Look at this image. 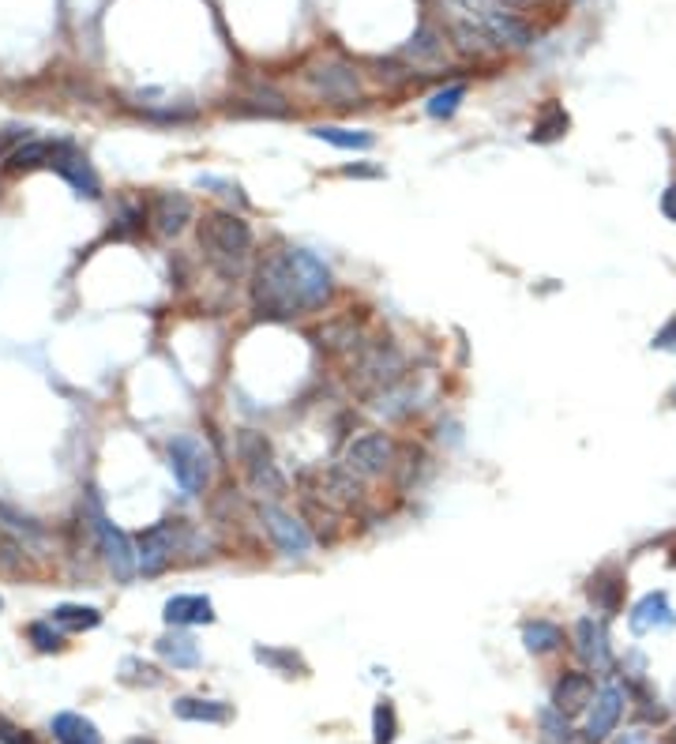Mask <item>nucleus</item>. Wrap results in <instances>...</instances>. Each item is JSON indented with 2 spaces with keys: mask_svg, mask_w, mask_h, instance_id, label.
Masks as SVG:
<instances>
[{
  "mask_svg": "<svg viewBox=\"0 0 676 744\" xmlns=\"http://www.w3.org/2000/svg\"><path fill=\"white\" fill-rule=\"evenodd\" d=\"M335 297V275L316 252L275 245L252 275V309L263 320H297L320 312Z\"/></svg>",
  "mask_w": 676,
  "mask_h": 744,
  "instance_id": "1",
  "label": "nucleus"
},
{
  "mask_svg": "<svg viewBox=\"0 0 676 744\" xmlns=\"http://www.w3.org/2000/svg\"><path fill=\"white\" fill-rule=\"evenodd\" d=\"M203 260L215 267L222 279H241L252 260V226L233 211H207L200 218Z\"/></svg>",
  "mask_w": 676,
  "mask_h": 744,
  "instance_id": "2",
  "label": "nucleus"
},
{
  "mask_svg": "<svg viewBox=\"0 0 676 744\" xmlns=\"http://www.w3.org/2000/svg\"><path fill=\"white\" fill-rule=\"evenodd\" d=\"M406 376V357L391 339H376L369 346H357V357L350 365V380L361 395H384V391L399 388Z\"/></svg>",
  "mask_w": 676,
  "mask_h": 744,
  "instance_id": "3",
  "label": "nucleus"
},
{
  "mask_svg": "<svg viewBox=\"0 0 676 744\" xmlns=\"http://www.w3.org/2000/svg\"><path fill=\"white\" fill-rule=\"evenodd\" d=\"M237 459H241V470H245L248 489L263 500H282L286 496V478L275 466V451L267 444V436L256 433V429H241L237 433Z\"/></svg>",
  "mask_w": 676,
  "mask_h": 744,
  "instance_id": "4",
  "label": "nucleus"
},
{
  "mask_svg": "<svg viewBox=\"0 0 676 744\" xmlns=\"http://www.w3.org/2000/svg\"><path fill=\"white\" fill-rule=\"evenodd\" d=\"M166 459H169V474H173V481H177L188 496H200L203 489L211 485L215 455H211V448L203 444L200 436H192V433L169 436Z\"/></svg>",
  "mask_w": 676,
  "mask_h": 744,
  "instance_id": "5",
  "label": "nucleus"
},
{
  "mask_svg": "<svg viewBox=\"0 0 676 744\" xmlns=\"http://www.w3.org/2000/svg\"><path fill=\"white\" fill-rule=\"evenodd\" d=\"M301 79H305V87L316 98H323V102H331V106H361V98H365V91H361V76H357L354 64L338 61V57H323V61L308 64L305 72H301Z\"/></svg>",
  "mask_w": 676,
  "mask_h": 744,
  "instance_id": "6",
  "label": "nucleus"
},
{
  "mask_svg": "<svg viewBox=\"0 0 676 744\" xmlns=\"http://www.w3.org/2000/svg\"><path fill=\"white\" fill-rule=\"evenodd\" d=\"M87 519H91V530H94V538H98V549H102V557H106L109 572L117 575V579H132V575L139 572L136 545L128 542L121 530L109 523L94 500H87Z\"/></svg>",
  "mask_w": 676,
  "mask_h": 744,
  "instance_id": "7",
  "label": "nucleus"
},
{
  "mask_svg": "<svg viewBox=\"0 0 676 744\" xmlns=\"http://www.w3.org/2000/svg\"><path fill=\"white\" fill-rule=\"evenodd\" d=\"M342 466L357 478H384L395 466V440L387 433H361L342 451Z\"/></svg>",
  "mask_w": 676,
  "mask_h": 744,
  "instance_id": "8",
  "label": "nucleus"
},
{
  "mask_svg": "<svg viewBox=\"0 0 676 744\" xmlns=\"http://www.w3.org/2000/svg\"><path fill=\"white\" fill-rule=\"evenodd\" d=\"M260 523H263V530L271 534V542H275V549L282 553V557H308V549H312V534H308L305 523H301L297 515L282 512L275 500H263Z\"/></svg>",
  "mask_w": 676,
  "mask_h": 744,
  "instance_id": "9",
  "label": "nucleus"
},
{
  "mask_svg": "<svg viewBox=\"0 0 676 744\" xmlns=\"http://www.w3.org/2000/svg\"><path fill=\"white\" fill-rule=\"evenodd\" d=\"M46 170H57L68 181V185L76 188L79 196H98V177H94L91 162H87V155L79 151L76 143L68 140H49L46 143Z\"/></svg>",
  "mask_w": 676,
  "mask_h": 744,
  "instance_id": "10",
  "label": "nucleus"
},
{
  "mask_svg": "<svg viewBox=\"0 0 676 744\" xmlns=\"http://www.w3.org/2000/svg\"><path fill=\"white\" fill-rule=\"evenodd\" d=\"M571 651L579 654L590 673H609L613 669V651H609V632L594 617H579L571 628Z\"/></svg>",
  "mask_w": 676,
  "mask_h": 744,
  "instance_id": "11",
  "label": "nucleus"
},
{
  "mask_svg": "<svg viewBox=\"0 0 676 744\" xmlns=\"http://www.w3.org/2000/svg\"><path fill=\"white\" fill-rule=\"evenodd\" d=\"M624 707H628V688H620L616 681L601 684L598 692H594L590 711H586V741H605L620 726Z\"/></svg>",
  "mask_w": 676,
  "mask_h": 744,
  "instance_id": "12",
  "label": "nucleus"
},
{
  "mask_svg": "<svg viewBox=\"0 0 676 744\" xmlns=\"http://www.w3.org/2000/svg\"><path fill=\"white\" fill-rule=\"evenodd\" d=\"M136 553H139V572L158 575L173 560V553H177V523L162 519L151 530H143L136 542Z\"/></svg>",
  "mask_w": 676,
  "mask_h": 744,
  "instance_id": "13",
  "label": "nucleus"
},
{
  "mask_svg": "<svg viewBox=\"0 0 676 744\" xmlns=\"http://www.w3.org/2000/svg\"><path fill=\"white\" fill-rule=\"evenodd\" d=\"M477 23H481V31L492 38V46L496 49H530L534 46V27H530L519 12L496 8V12L477 19Z\"/></svg>",
  "mask_w": 676,
  "mask_h": 744,
  "instance_id": "14",
  "label": "nucleus"
},
{
  "mask_svg": "<svg viewBox=\"0 0 676 744\" xmlns=\"http://www.w3.org/2000/svg\"><path fill=\"white\" fill-rule=\"evenodd\" d=\"M594 692H598V688H594V677H590V673H583V669H568L553 688V707L564 714V718H575V714L590 711Z\"/></svg>",
  "mask_w": 676,
  "mask_h": 744,
  "instance_id": "15",
  "label": "nucleus"
},
{
  "mask_svg": "<svg viewBox=\"0 0 676 744\" xmlns=\"http://www.w3.org/2000/svg\"><path fill=\"white\" fill-rule=\"evenodd\" d=\"M628 624H631L635 636L658 632V628H673L676 613H673V605H669V594H665V590H650V594H643L639 602L631 605Z\"/></svg>",
  "mask_w": 676,
  "mask_h": 744,
  "instance_id": "16",
  "label": "nucleus"
},
{
  "mask_svg": "<svg viewBox=\"0 0 676 744\" xmlns=\"http://www.w3.org/2000/svg\"><path fill=\"white\" fill-rule=\"evenodd\" d=\"M151 222L162 237H177L192 222V200H188L185 192H154Z\"/></svg>",
  "mask_w": 676,
  "mask_h": 744,
  "instance_id": "17",
  "label": "nucleus"
},
{
  "mask_svg": "<svg viewBox=\"0 0 676 744\" xmlns=\"http://www.w3.org/2000/svg\"><path fill=\"white\" fill-rule=\"evenodd\" d=\"M162 617L173 628H192V624H211L215 620V605L203 594H173L166 605H162Z\"/></svg>",
  "mask_w": 676,
  "mask_h": 744,
  "instance_id": "18",
  "label": "nucleus"
},
{
  "mask_svg": "<svg viewBox=\"0 0 676 744\" xmlns=\"http://www.w3.org/2000/svg\"><path fill=\"white\" fill-rule=\"evenodd\" d=\"M49 729H53V741L57 744H102L98 726L76 711H61L49 722Z\"/></svg>",
  "mask_w": 676,
  "mask_h": 744,
  "instance_id": "19",
  "label": "nucleus"
},
{
  "mask_svg": "<svg viewBox=\"0 0 676 744\" xmlns=\"http://www.w3.org/2000/svg\"><path fill=\"white\" fill-rule=\"evenodd\" d=\"M173 714L185 718V722H207V726H222L230 722V703L222 699H200V696H181L173 703Z\"/></svg>",
  "mask_w": 676,
  "mask_h": 744,
  "instance_id": "20",
  "label": "nucleus"
},
{
  "mask_svg": "<svg viewBox=\"0 0 676 744\" xmlns=\"http://www.w3.org/2000/svg\"><path fill=\"white\" fill-rule=\"evenodd\" d=\"M590 602H594V609H598L601 617L620 613V605H624V575L609 572V568L594 575L590 579Z\"/></svg>",
  "mask_w": 676,
  "mask_h": 744,
  "instance_id": "21",
  "label": "nucleus"
},
{
  "mask_svg": "<svg viewBox=\"0 0 676 744\" xmlns=\"http://www.w3.org/2000/svg\"><path fill=\"white\" fill-rule=\"evenodd\" d=\"M154 651H158V658H162V662H169L173 669H196V666H200V647H196V639L181 636V632L162 636L158 643H154Z\"/></svg>",
  "mask_w": 676,
  "mask_h": 744,
  "instance_id": "22",
  "label": "nucleus"
},
{
  "mask_svg": "<svg viewBox=\"0 0 676 744\" xmlns=\"http://www.w3.org/2000/svg\"><path fill=\"white\" fill-rule=\"evenodd\" d=\"M308 132H312V140L331 143V147H338V151H369L372 143H376V136H372V132H365V128H338V124H316V128H308Z\"/></svg>",
  "mask_w": 676,
  "mask_h": 744,
  "instance_id": "23",
  "label": "nucleus"
},
{
  "mask_svg": "<svg viewBox=\"0 0 676 744\" xmlns=\"http://www.w3.org/2000/svg\"><path fill=\"white\" fill-rule=\"evenodd\" d=\"M568 128L571 117L564 113V106L560 102H545L534 128H530V143H556L560 136H568Z\"/></svg>",
  "mask_w": 676,
  "mask_h": 744,
  "instance_id": "24",
  "label": "nucleus"
},
{
  "mask_svg": "<svg viewBox=\"0 0 676 744\" xmlns=\"http://www.w3.org/2000/svg\"><path fill=\"white\" fill-rule=\"evenodd\" d=\"M523 643L530 654H553L564 647V628L553 620H530L523 628Z\"/></svg>",
  "mask_w": 676,
  "mask_h": 744,
  "instance_id": "25",
  "label": "nucleus"
},
{
  "mask_svg": "<svg viewBox=\"0 0 676 744\" xmlns=\"http://www.w3.org/2000/svg\"><path fill=\"white\" fill-rule=\"evenodd\" d=\"M49 620H53L57 628H64V632H87V628H98L102 613L91 609V605H57V609L49 613Z\"/></svg>",
  "mask_w": 676,
  "mask_h": 744,
  "instance_id": "26",
  "label": "nucleus"
},
{
  "mask_svg": "<svg viewBox=\"0 0 676 744\" xmlns=\"http://www.w3.org/2000/svg\"><path fill=\"white\" fill-rule=\"evenodd\" d=\"M462 98H466V83H447L444 91H436L429 102H425V113H429L432 121H447V117L459 113Z\"/></svg>",
  "mask_w": 676,
  "mask_h": 744,
  "instance_id": "27",
  "label": "nucleus"
},
{
  "mask_svg": "<svg viewBox=\"0 0 676 744\" xmlns=\"http://www.w3.org/2000/svg\"><path fill=\"white\" fill-rule=\"evenodd\" d=\"M399 733V718H395V707L391 699H380L376 711H372V744H391Z\"/></svg>",
  "mask_w": 676,
  "mask_h": 744,
  "instance_id": "28",
  "label": "nucleus"
},
{
  "mask_svg": "<svg viewBox=\"0 0 676 744\" xmlns=\"http://www.w3.org/2000/svg\"><path fill=\"white\" fill-rule=\"evenodd\" d=\"M538 722H541V741H545V744H571L568 718L556 711V707H553V711H541Z\"/></svg>",
  "mask_w": 676,
  "mask_h": 744,
  "instance_id": "29",
  "label": "nucleus"
},
{
  "mask_svg": "<svg viewBox=\"0 0 676 744\" xmlns=\"http://www.w3.org/2000/svg\"><path fill=\"white\" fill-rule=\"evenodd\" d=\"M27 636H31V643L38 647V651H61V632L53 628V620H38V624H31L27 628Z\"/></svg>",
  "mask_w": 676,
  "mask_h": 744,
  "instance_id": "30",
  "label": "nucleus"
},
{
  "mask_svg": "<svg viewBox=\"0 0 676 744\" xmlns=\"http://www.w3.org/2000/svg\"><path fill=\"white\" fill-rule=\"evenodd\" d=\"M406 53H410V57H421V61H436V57L444 53V42H440L432 31H421L414 38V46L406 49Z\"/></svg>",
  "mask_w": 676,
  "mask_h": 744,
  "instance_id": "31",
  "label": "nucleus"
},
{
  "mask_svg": "<svg viewBox=\"0 0 676 744\" xmlns=\"http://www.w3.org/2000/svg\"><path fill=\"white\" fill-rule=\"evenodd\" d=\"M256 658L267 662V666L282 669V673H290V669H305L301 662H297V654H290V651H267V647H256Z\"/></svg>",
  "mask_w": 676,
  "mask_h": 744,
  "instance_id": "32",
  "label": "nucleus"
},
{
  "mask_svg": "<svg viewBox=\"0 0 676 744\" xmlns=\"http://www.w3.org/2000/svg\"><path fill=\"white\" fill-rule=\"evenodd\" d=\"M455 12H466V19H481L500 8V0H447Z\"/></svg>",
  "mask_w": 676,
  "mask_h": 744,
  "instance_id": "33",
  "label": "nucleus"
},
{
  "mask_svg": "<svg viewBox=\"0 0 676 744\" xmlns=\"http://www.w3.org/2000/svg\"><path fill=\"white\" fill-rule=\"evenodd\" d=\"M650 346H654V350H669V354H676V316L661 327L654 339H650Z\"/></svg>",
  "mask_w": 676,
  "mask_h": 744,
  "instance_id": "34",
  "label": "nucleus"
},
{
  "mask_svg": "<svg viewBox=\"0 0 676 744\" xmlns=\"http://www.w3.org/2000/svg\"><path fill=\"white\" fill-rule=\"evenodd\" d=\"M0 741H4V744H34L31 737H27V729L12 726L4 714H0Z\"/></svg>",
  "mask_w": 676,
  "mask_h": 744,
  "instance_id": "35",
  "label": "nucleus"
},
{
  "mask_svg": "<svg viewBox=\"0 0 676 744\" xmlns=\"http://www.w3.org/2000/svg\"><path fill=\"white\" fill-rule=\"evenodd\" d=\"M661 215L669 218V222H676V181L661 192Z\"/></svg>",
  "mask_w": 676,
  "mask_h": 744,
  "instance_id": "36",
  "label": "nucleus"
},
{
  "mask_svg": "<svg viewBox=\"0 0 676 744\" xmlns=\"http://www.w3.org/2000/svg\"><path fill=\"white\" fill-rule=\"evenodd\" d=\"M541 4H549V0H500V8H507V12H523V8H541Z\"/></svg>",
  "mask_w": 676,
  "mask_h": 744,
  "instance_id": "37",
  "label": "nucleus"
},
{
  "mask_svg": "<svg viewBox=\"0 0 676 744\" xmlns=\"http://www.w3.org/2000/svg\"><path fill=\"white\" fill-rule=\"evenodd\" d=\"M616 744H650V737H646L643 729H631V733H624Z\"/></svg>",
  "mask_w": 676,
  "mask_h": 744,
  "instance_id": "38",
  "label": "nucleus"
},
{
  "mask_svg": "<svg viewBox=\"0 0 676 744\" xmlns=\"http://www.w3.org/2000/svg\"><path fill=\"white\" fill-rule=\"evenodd\" d=\"M346 177H380V170H365V166H346Z\"/></svg>",
  "mask_w": 676,
  "mask_h": 744,
  "instance_id": "39",
  "label": "nucleus"
},
{
  "mask_svg": "<svg viewBox=\"0 0 676 744\" xmlns=\"http://www.w3.org/2000/svg\"><path fill=\"white\" fill-rule=\"evenodd\" d=\"M0 609H4V602H0Z\"/></svg>",
  "mask_w": 676,
  "mask_h": 744,
  "instance_id": "40",
  "label": "nucleus"
}]
</instances>
